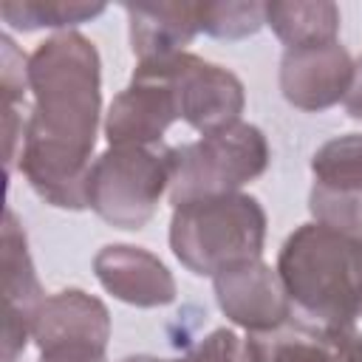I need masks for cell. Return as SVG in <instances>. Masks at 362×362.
Wrapping results in <instances>:
<instances>
[{"label":"cell","mask_w":362,"mask_h":362,"mask_svg":"<svg viewBox=\"0 0 362 362\" xmlns=\"http://www.w3.org/2000/svg\"><path fill=\"white\" fill-rule=\"evenodd\" d=\"M28 90L34 96L20 173L51 206L88 209V175L102 116V59L96 45L74 31H57L28 54Z\"/></svg>","instance_id":"cell-1"},{"label":"cell","mask_w":362,"mask_h":362,"mask_svg":"<svg viewBox=\"0 0 362 362\" xmlns=\"http://www.w3.org/2000/svg\"><path fill=\"white\" fill-rule=\"evenodd\" d=\"M277 274L291 305L331 337L362 311L356 246L339 229L317 221L297 226L277 255Z\"/></svg>","instance_id":"cell-2"},{"label":"cell","mask_w":362,"mask_h":362,"mask_svg":"<svg viewBox=\"0 0 362 362\" xmlns=\"http://www.w3.org/2000/svg\"><path fill=\"white\" fill-rule=\"evenodd\" d=\"M263 243L266 209L255 195L229 192L173 206L170 249L198 277H215L243 260H260Z\"/></svg>","instance_id":"cell-3"},{"label":"cell","mask_w":362,"mask_h":362,"mask_svg":"<svg viewBox=\"0 0 362 362\" xmlns=\"http://www.w3.org/2000/svg\"><path fill=\"white\" fill-rule=\"evenodd\" d=\"M272 150L260 127L235 122L195 141L173 147L170 204L178 206L195 198L240 192L243 184L260 178L269 167Z\"/></svg>","instance_id":"cell-4"},{"label":"cell","mask_w":362,"mask_h":362,"mask_svg":"<svg viewBox=\"0 0 362 362\" xmlns=\"http://www.w3.org/2000/svg\"><path fill=\"white\" fill-rule=\"evenodd\" d=\"M173 178L170 144H119L93 158L88 175V209L113 229H141L158 209Z\"/></svg>","instance_id":"cell-5"},{"label":"cell","mask_w":362,"mask_h":362,"mask_svg":"<svg viewBox=\"0 0 362 362\" xmlns=\"http://www.w3.org/2000/svg\"><path fill=\"white\" fill-rule=\"evenodd\" d=\"M147 65H153L170 85L178 119L201 136L240 122V113L246 107V90L229 68L206 62L189 51L147 59Z\"/></svg>","instance_id":"cell-6"},{"label":"cell","mask_w":362,"mask_h":362,"mask_svg":"<svg viewBox=\"0 0 362 362\" xmlns=\"http://www.w3.org/2000/svg\"><path fill=\"white\" fill-rule=\"evenodd\" d=\"M308 209L317 223L354 235L362 221V133L334 136L311 156Z\"/></svg>","instance_id":"cell-7"},{"label":"cell","mask_w":362,"mask_h":362,"mask_svg":"<svg viewBox=\"0 0 362 362\" xmlns=\"http://www.w3.org/2000/svg\"><path fill=\"white\" fill-rule=\"evenodd\" d=\"M218 308L229 322L249 334H266L291 320V300L286 286L263 260L235 263L212 277Z\"/></svg>","instance_id":"cell-8"},{"label":"cell","mask_w":362,"mask_h":362,"mask_svg":"<svg viewBox=\"0 0 362 362\" xmlns=\"http://www.w3.org/2000/svg\"><path fill=\"white\" fill-rule=\"evenodd\" d=\"M31 339L40 354H105L110 339V311L99 297L82 288L57 291L37 308Z\"/></svg>","instance_id":"cell-9"},{"label":"cell","mask_w":362,"mask_h":362,"mask_svg":"<svg viewBox=\"0 0 362 362\" xmlns=\"http://www.w3.org/2000/svg\"><path fill=\"white\" fill-rule=\"evenodd\" d=\"M354 79V59L339 40L286 48L280 59V93L288 105L320 113L345 102Z\"/></svg>","instance_id":"cell-10"},{"label":"cell","mask_w":362,"mask_h":362,"mask_svg":"<svg viewBox=\"0 0 362 362\" xmlns=\"http://www.w3.org/2000/svg\"><path fill=\"white\" fill-rule=\"evenodd\" d=\"M175 119L178 110L170 85L153 65L139 62L130 85L113 96L102 127L110 147L119 144L150 147V144H161V136Z\"/></svg>","instance_id":"cell-11"},{"label":"cell","mask_w":362,"mask_h":362,"mask_svg":"<svg viewBox=\"0 0 362 362\" xmlns=\"http://www.w3.org/2000/svg\"><path fill=\"white\" fill-rule=\"evenodd\" d=\"M45 294L34 272L25 232L6 209L3 218V362H17L31 339V322Z\"/></svg>","instance_id":"cell-12"},{"label":"cell","mask_w":362,"mask_h":362,"mask_svg":"<svg viewBox=\"0 0 362 362\" xmlns=\"http://www.w3.org/2000/svg\"><path fill=\"white\" fill-rule=\"evenodd\" d=\"M93 274L107 294L136 308L170 305L178 294L173 272L158 255L130 243L102 246L93 257Z\"/></svg>","instance_id":"cell-13"},{"label":"cell","mask_w":362,"mask_h":362,"mask_svg":"<svg viewBox=\"0 0 362 362\" xmlns=\"http://www.w3.org/2000/svg\"><path fill=\"white\" fill-rule=\"evenodd\" d=\"M124 14L130 23V48L139 62L181 54L201 34L198 3H124Z\"/></svg>","instance_id":"cell-14"},{"label":"cell","mask_w":362,"mask_h":362,"mask_svg":"<svg viewBox=\"0 0 362 362\" xmlns=\"http://www.w3.org/2000/svg\"><path fill=\"white\" fill-rule=\"evenodd\" d=\"M246 362H345L337 339L305 322H286L266 334L243 339Z\"/></svg>","instance_id":"cell-15"},{"label":"cell","mask_w":362,"mask_h":362,"mask_svg":"<svg viewBox=\"0 0 362 362\" xmlns=\"http://www.w3.org/2000/svg\"><path fill=\"white\" fill-rule=\"evenodd\" d=\"M266 25L286 48H305L339 40V6L325 0L266 3Z\"/></svg>","instance_id":"cell-16"},{"label":"cell","mask_w":362,"mask_h":362,"mask_svg":"<svg viewBox=\"0 0 362 362\" xmlns=\"http://www.w3.org/2000/svg\"><path fill=\"white\" fill-rule=\"evenodd\" d=\"M105 3H82V0H3L0 17L17 31L57 28L74 31V25L99 17Z\"/></svg>","instance_id":"cell-17"},{"label":"cell","mask_w":362,"mask_h":362,"mask_svg":"<svg viewBox=\"0 0 362 362\" xmlns=\"http://www.w3.org/2000/svg\"><path fill=\"white\" fill-rule=\"evenodd\" d=\"M198 23L215 40H243L266 25V3H198Z\"/></svg>","instance_id":"cell-18"},{"label":"cell","mask_w":362,"mask_h":362,"mask_svg":"<svg viewBox=\"0 0 362 362\" xmlns=\"http://www.w3.org/2000/svg\"><path fill=\"white\" fill-rule=\"evenodd\" d=\"M175 362H246V348L235 331L215 328Z\"/></svg>","instance_id":"cell-19"},{"label":"cell","mask_w":362,"mask_h":362,"mask_svg":"<svg viewBox=\"0 0 362 362\" xmlns=\"http://www.w3.org/2000/svg\"><path fill=\"white\" fill-rule=\"evenodd\" d=\"M3 107H20L25 105V90H28V57L20 54L14 40L3 34Z\"/></svg>","instance_id":"cell-20"},{"label":"cell","mask_w":362,"mask_h":362,"mask_svg":"<svg viewBox=\"0 0 362 362\" xmlns=\"http://www.w3.org/2000/svg\"><path fill=\"white\" fill-rule=\"evenodd\" d=\"M334 339H337L345 362H362V311L339 334H334Z\"/></svg>","instance_id":"cell-21"},{"label":"cell","mask_w":362,"mask_h":362,"mask_svg":"<svg viewBox=\"0 0 362 362\" xmlns=\"http://www.w3.org/2000/svg\"><path fill=\"white\" fill-rule=\"evenodd\" d=\"M342 105H345V113L362 124V57L354 59V79H351V88Z\"/></svg>","instance_id":"cell-22"},{"label":"cell","mask_w":362,"mask_h":362,"mask_svg":"<svg viewBox=\"0 0 362 362\" xmlns=\"http://www.w3.org/2000/svg\"><path fill=\"white\" fill-rule=\"evenodd\" d=\"M40 362H107L105 354L76 351V354H40Z\"/></svg>","instance_id":"cell-23"},{"label":"cell","mask_w":362,"mask_h":362,"mask_svg":"<svg viewBox=\"0 0 362 362\" xmlns=\"http://www.w3.org/2000/svg\"><path fill=\"white\" fill-rule=\"evenodd\" d=\"M354 246H356V263H359V280H362V221H359V226L354 229Z\"/></svg>","instance_id":"cell-24"},{"label":"cell","mask_w":362,"mask_h":362,"mask_svg":"<svg viewBox=\"0 0 362 362\" xmlns=\"http://www.w3.org/2000/svg\"><path fill=\"white\" fill-rule=\"evenodd\" d=\"M122 362H170V359H158V356H150V354H130Z\"/></svg>","instance_id":"cell-25"}]
</instances>
